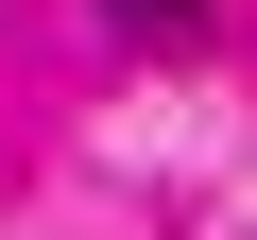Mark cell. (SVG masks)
<instances>
[{
  "mask_svg": "<svg viewBox=\"0 0 257 240\" xmlns=\"http://www.w3.org/2000/svg\"><path fill=\"white\" fill-rule=\"evenodd\" d=\"M120 18H172V0H120Z\"/></svg>",
  "mask_w": 257,
  "mask_h": 240,
  "instance_id": "1",
  "label": "cell"
}]
</instances>
